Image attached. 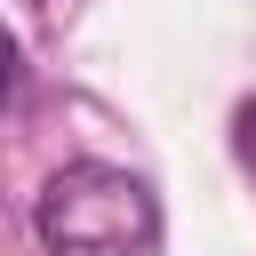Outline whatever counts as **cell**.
<instances>
[{"label":"cell","instance_id":"obj_2","mask_svg":"<svg viewBox=\"0 0 256 256\" xmlns=\"http://www.w3.org/2000/svg\"><path fill=\"white\" fill-rule=\"evenodd\" d=\"M8 96H16V40L0 32V104H8Z\"/></svg>","mask_w":256,"mask_h":256},{"label":"cell","instance_id":"obj_1","mask_svg":"<svg viewBox=\"0 0 256 256\" xmlns=\"http://www.w3.org/2000/svg\"><path fill=\"white\" fill-rule=\"evenodd\" d=\"M32 224L56 256H144L152 232H160V208H152L144 176L80 160V168H56L40 184Z\"/></svg>","mask_w":256,"mask_h":256}]
</instances>
